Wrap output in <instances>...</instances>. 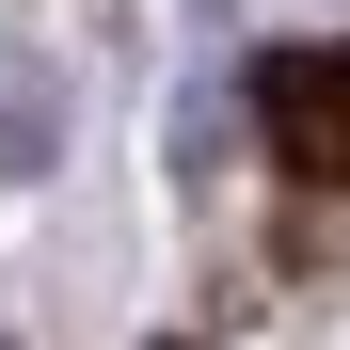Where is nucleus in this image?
<instances>
[{
	"label": "nucleus",
	"mask_w": 350,
	"mask_h": 350,
	"mask_svg": "<svg viewBox=\"0 0 350 350\" xmlns=\"http://www.w3.org/2000/svg\"><path fill=\"white\" fill-rule=\"evenodd\" d=\"M255 128H271L286 175L350 191V48H271V64H255Z\"/></svg>",
	"instance_id": "nucleus-1"
},
{
	"label": "nucleus",
	"mask_w": 350,
	"mask_h": 350,
	"mask_svg": "<svg viewBox=\"0 0 350 350\" xmlns=\"http://www.w3.org/2000/svg\"><path fill=\"white\" fill-rule=\"evenodd\" d=\"M159 350H191V334H159Z\"/></svg>",
	"instance_id": "nucleus-2"
}]
</instances>
